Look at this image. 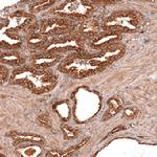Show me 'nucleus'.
<instances>
[{
	"instance_id": "obj_25",
	"label": "nucleus",
	"mask_w": 157,
	"mask_h": 157,
	"mask_svg": "<svg viewBox=\"0 0 157 157\" xmlns=\"http://www.w3.org/2000/svg\"><path fill=\"white\" fill-rule=\"evenodd\" d=\"M94 3H102V4H114V3H117L118 1H111V0H109V1H102V0H97V1H93Z\"/></svg>"
},
{
	"instance_id": "obj_6",
	"label": "nucleus",
	"mask_w": 157,
	"mask_h": 157,
	"mask_svg": "<svg viewBox=\"0 0 157 157\" xmlns=\"http://www.w3.org/2000/svg\"><path fill=\"white\" fill-rule=\"evenodd\" d=\"M75 25L72 20L65 18H48L41 21L39 27V32L45 36L60 37L63 35L69 34L75 30Z\"/></svg>"
},
{
	"instance_id": "obj_7",
	"label": "nucleus",
	"mask_w": 157,
	"mask_h": 157,
	"mask_svg": "<svg viewBox=\"0 0 157 157\" xmlns=\"http://www.w3.org/2000/svg\"><path fill=\"white\" fill-rule=\"evenodd\" d=\"M35 21L36 17L32 13L16 11L1 19V29L18 33L19 30H24Z\"/></svg>"
},
{
	"instance_id": "obj_12",
	"label": "nucleus",
	"mask_w": 157,
	"mask_h": 157,
	"mask_svg": "<svg viewBox=\"0 0 157 157\" xmlns=\"http://www.w3.org/2000/svg\"><path fill=\"white\" fill-rule=\"evenodd\" d=\"M22 38L17 32L3 29L0 38V46L3 49L7 50H16L21 47Z\"/></svg>"
},
{
	"instance_id": "obj_15",
	"label": "nucleus",
	"mask_w": 157,
	"mask_h": 157,
	"mask_svg": "<svg viewBox=\"0 0 157 157\" xmlns=\"http://www.w3.org/2000/svg\"><path fill=\"white\" fill-rule=\"evenodd\" d=\"M26 43L29 48L38 50V49H44L47 46V44L49 43V41L47 36L41 34L40 32H36V33L29 34L26 39Z\"/></svg>"
},
{
	"instance_id": "obj_19",
	"label": "nucleus",
	"mask_w": 157,
	"mask_h": 157,
	"mask_svg": "<svg viewBox=\"0 0 157 157\" xmlns=\"http://www.w3.org/2000/svg\"><path fill=\"white\" fill-rule=\"evenodd\" d=\"M61 130L63 132L64 138L66 140H70V139H75L78 135L81 134V131L77 128H71L67 125H62L61 126Z\"/></svg>"
},
{
	"instance_id": "obj_22",
	"label": "nucleus",
	"mask_w": 157,
	"mask_h": 157,
	"mask_svg": "<svg viewBox=\"0 0 157 157\" xmlns=\"http://www.w3.org/2000/svg\"><path fill=\"white\" fill-rule=\"evenodd\" d=\"M139 114V109L136 107H129L124 110V117L128 120H133Z\"/></svg>"
},
{
	"instance_id": "obj_3",
	"label": "nucleus",
	"mask_w": 157,
	"mask_h": 157,
	"mask_svg": "<svg viewBox=\"0 0 157 157\" xmlns=\"http://www.w3.org/2000/svg\"><path fill=\"white\" fill-rule=\"evenodd\" d=\"M145 23V16L133 10H121L109 15L103 20L102 29L106 32L132 33L138 32Z\"/></svg>"
},
{
	"instance_id": "obj_23",
	"label": "nucleus",
	"mask_w": 157,
	"mask_h": 157,
	"mask_svg": "<svg viewBox=\"0 0 157 157\" xmlns=\"http://www.w3.org/2000/svg\"><path fill=\"white\" fill-rule=\"evenodd\" d=\"M7 77H9V69L3 64H1V66H0V81H1V84L3 82H6Z\"/></svg>"
},
{
	"instance_id": "obj_10",
	"label": "nucleus",
	"mask_w": 157,
	"mask_h": 157,
	"mask_svg": "<svg viewBox=\"0 0 157 157\" xmlns=\"http://www.w3.org/2000/svg\"><path fill=\"white\" fill-rule=\"evenodd\" d=\"M62 56L43 52L41 54H35L30 58V66L38 69H47L52 67L57 63L61 62Z\"/></svg>"
},
{
	"instance_id": "obj_4",
	"label": "nucleus",
	"mask_w": 157,
	"mask_h": 157,
	"mask_svg": "<svg viewBox=\"0 0 157 157\" xmlns=\"http://www.w3.org/2000/svg\"><path fill=\"white\" fill-rule=\"evenodd\" d=\"M95 11V6L90 1L85 0H69L52 10V14H55L61 18L68 20H83L89 19Z\"/></svg>"
},
{
	"instance_id": "obj_2",
	"label": "nucleus",
	"mask_w": 157,
	"mask_h": 157,
	"mask_svg": "<svg viewBox=\"0 0 157 157\" xmlns=\"http://www.w3.org/2000/svg\"><path fill=\"white\" fill-rule=\"evenodd\" d=\"M106 67L100 65L91 58V54H71L59 65V70L75 78H85L102 72Z\"/></svg>"
},
{
	"instance_id": "obj_11",
	"label": "nucleus",
	"mask_w": 157,
	"mask_h": 157,
	"mask_svg": "<svg viewBox=\"0 0 157 157\" xmlns=\"http://www.w3.org/2000/svg\"><path fill=\"white\" fill-rule=\"evenodd\" d=\"M75 32L80 35L84 40L93 39L100 33V24L97 19H86L75 25Z\"/></svg>"
},
{
	"instance_id": "obj_18",
	"label": "nucleus",
	"mask_w": 157,
	"mask_h": 157,
	"mask_svg": "<svg viewBox=\"0 0 157 157\" xmlns=\"http://www.w3.org/2000/svg\"><path fill=\"white\" fill-rule=\"evenodd\" d=\"M55 3H56L55 0H47V1L34 2V3L29 6V12H32V13L43 12V11H45V10L49 9L50 6H52Z\"/></svg>"
},
{
	"instance_id": "obj_8",
	"label": "nucleus",
	"mask_w": 157,
	"mask_h": 157,
	"mask_svg": "<svg viewBox=\"0 0 157 157\" xmlns=\"http://www.w3.org/2000/svg\"><path fill=\"white\" fill-rule=\"evenodd\" d=\"M125 52H126V46L123 43L117 42L101 49L98 54L94 55L91 54V58L100 65L107 68L111 64H113L114 62L120 60L121 58H123Z\"/></svg>"
},
{
	"instance_id": "obj_13",
	"label": "nucleus",
	"mask_w": 157,
	"mask_h": 157,
	"mask_svg": "<svg viewBox=\"0 0 157 157\" xmlns=\"http://www.w3.org/2000/svg\"><path fill=\"white\" fill-rule=\"evenodd\" d=\"M7 136H11L13 138V145L19 146L20 144L24 143H33L38 144V145H45V139L41 135H37V134L32 133H20L17 131H13V132L7 133Z\"/></svg>"
},
{
	"instance_id": "obj_16",
	"label": "nucleus",
	"mask_w": 157,
	"mask_h": 157,
	"mask_svg": "<svg viewBox=\"0 0 157 157\" xmlns=\"http://www.w3.org/2000/svg\"><path fill=\"white\" fill-rule=\"evenodd\" d=\"M2 64L12 65V66H22L25 63V57H23L17 50H9V52H2L0 56Z\"/></svg>"
},
{
	"instance_id": "obj_26",
	"label": "nucleus",
	"mask_w": 157,
	"mask_h": 157,
	"mask_svg": "<svg viewBox=\"0 0 157 157\" xmlns=\"http://www.w3.org/2000/svg\"><path fill=\"white\" fill-rule=\"evenodd\" d=\"M124 129H125V127H124V126H120V127H116L115 128V130H113V131H111L110 133L108 134L107 136H106V137H108L109 135H111V134H113V133H115V132H117V131H120V130H124ZM105 137V138H106Z\"/></svg>"
},
{
	"instance_id": "obj_1",
	"label": "nucleus",
	"mask_w": 157,
	"mask_h": 157,
	"mask_svg": "<svg viewBox=\"0 0 157 157\" xmlns=\"http://www.w3.org/2000/svg\"><path fill=\"white\" fill-rule=\"evenodd\" d=\"M10 82L22 86L35 94H44L55 89L58 84V77L47 69H38L29 65L16 68Z\"/></svg>"
},
{
	"instance_id": "obj_20",
	"label": "nucleus",
	"mask_w": 157,
	"mask_h": 157,
	"mask_svg": "<svg viewBox=\"0 0 157 157\" xmlns=\"http://www.w3.org/2000/svg\"><path fill=\"white\" fill-rule=\"evenodd\" d=\"M75 154V151H72L71 149L66 151H62V150H50L48 152H46L45 156L46 157H64V156H72Z\"/></svg>"
},
{
	"instance_id": "obj_21",
	"label": "nucleus",
	"mask_w": 157,
	"mask_h": 157,
	"mask_svg": "<svg viewBox=\"0 0 157 157\" xmlns=\"http://www.w3.org/2000/svg\"><path fill=\"white\" fill-rule=\"evenodd\" d=\"M37 123L39 124L41 127H44L45 129H52V123L50 120V116L48 113H43L37 117Z\"/></svg>"
},
{
	"instance_id": "obj_14",
	"label": "nucleus",
	"mask_w": 157,
	"mask_h": 157,
	"mask_svg": "<svg viewBox=\"0 0 157 157\" xmlns=\"http://www.w3.org/2000/svg\"><path fill=\"white\" fill-rule=\"evenodd\" d=\"M16 154L21 157H39L43 153L41 145L33 143H24L16 146Z\"/></svg>"
},
{
	"instance_id": "obj_5",
	"label": "nucleus",
	"mask_w": 157,
	"mask_h": 157,
	"mask_svg": "<svg viewBox=\"0 0 157 157\" xmlns=\"http://www.w3.org/2000/svg\"><path fill=\"white\" fill-rule=\"evenodd\" d=\"M44 52L56 55L85 52V40L73 30L69 34L54 38L44 48Z\"/></svg>"
},
{
	"instance_id": "obj_24",
	"label": "nucleus",
	"mask_w": 157,
	"mask_h": 157,
	"mask_svg": "<svg viewBox=\"0 0 157 157\" xmlns=\"http://www.w3.org/2000/svg\"><path fill=\"white\" fill-rule=\"evenodd\" d=\"M88 140H89V138H85L84 140H82V141H81V143L78 144V145L75 146V147H72V148H70V149H71L72 151H75V152H77L78 150H80L81 148H83V147H84V146L86 145V144L88 143Z\"/></svg>"
},
{
	"instance_id": "obj_17",
	"label": "nucleus",
	"mask_w": 157,
	"mask_h": 157,
	"mask_svg": "<svg viewBox=\"0 0 157 157\" xmlns=\"http://www.w3.org/2000/svg\"><path fill=\"white\" fill-rule=\"evenodd\" d=\"M107 105L108 110L103 115V121H108L117 114L121 111V109L123 108V101L118 97H112L107 101Z\"/></svg>"
},
{
	"instance_id": "obj_9",
	"label": "nucleus",
	"mask_w": 157,
	"mask_h": 157,
	"mask_svg": "<svg viewBox=\"0 0 157 157\" xmlns=\"http://www.w3.org/2000/svg\"><path fill=\"white\" fill-rule=\"evenodd\" d=\"M121 40V34L115 32H106L98 33L93 39L90 40L89 46L93 49H103L111 44L120 42Z\"/></svg>"
}]
</instances>
